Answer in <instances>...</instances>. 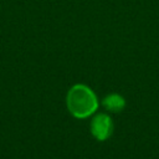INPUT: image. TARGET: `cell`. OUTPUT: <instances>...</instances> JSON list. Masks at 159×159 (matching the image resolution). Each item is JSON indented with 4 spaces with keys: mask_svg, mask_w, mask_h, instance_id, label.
Masks as SVG:
<instances>
[{
    "mask_svg": "<svg viewBox=\"0 0 159 159\" xmlns=\"http://www.w3.org/2000/svg\"><path fill=\"white\" fill-rule=\"evenodd\" d=\"M89 129L92 135L97 140L104 142L112 135V132H113L112 118L107 113H98L92 118Z\"/></svg>",
    "mask_w": 159,
    "mask_h": 159,
    "instance_id": "2",
    "label": "cell"
},
{
    "mask_svg": "<svg viewBox=\"0 0 159 159\" xmlns=\"http://www.w3.org/2000/svg\"><path fill=\"white\" fill-rule=\"evenodd\" d=\"M102 104L108 112L117 113L123 111V108L125 107V99L119 93H109L102 99Z\"/></svg>",
    "mask_w": 159,
    "mask_h": 159,
    "instance_id": "3",
    "label": "cell"
},
{
    "mask_svg": "<svg viewBox=\"0 0 159 159\" xmlns=\"http://www.w3.org/2000/svg\"><path fill=\"white\" fill-rule=\"evenodd\" d=\"M66 104L68 112L80 119H84L96 113L98 108V99L96 93L86 84L77 83L72 86L66 96Z\"/></svg>",
    "mask_w": 159,
    "mask_h": 159,
    "instance_id": "1",
    "label": "cell"
}]
</instances>
